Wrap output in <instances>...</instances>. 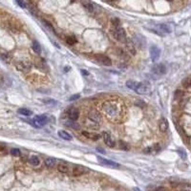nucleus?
Here are the masks:
<instances>
[{
  "mask_svg": "<svg viewBox=\"0 0 191 191\" xmlns=\"http://www.w3.org/2000/svg\"><path fill=\"white\" fill-rule=\"evenodd\" d=\"M82 4L88 11H90V13H93L94 11V5L91 2H82Z\"/></svg>",
  "mask_w": 191,
  "mask_h": 191,
  "instance_id": "bb28decb",
  "label": "nucleus"
},
{
  "mask_svg": "<svg viewBox=\"0 0 191 191\" xmlns=\"http://www.w3.org/2000/svg\"><path fill=\"white\" fill-rule=\"evenodd\" d=\"M160 150H162L160 145L159 143H156L154 145H152V146L145 148L143 150V153H145V154H157V153H159Z\"/></svg>",
  "mask_w": 191,
  "mask_h": 191,
  "instance_id": "ddd939ff",
  "label": "nucleus"
},
{
  "mask_svg": "<svg viewBox=\"0 0 191 191\" xmlns=\"http://www.w3.org/2000/svg\"><path fill=\"white\" fill-rule=\"evenodd\" d=\"M67 116L71 120L75 121L78 120L79 117V110L78 108H75V107H71V108H69L67 111Z\"/></svg>",
  "mask_w": 191,
  "mask_h": 191,
  "instance_id": "9b49d317",
  "label": "nucleus"
},
{
  "mask_svg": "<svg viewBox=\"0 0 191 191\" xmlns=\"http://www.w3.org/2000/svg\"><path fill=\"white\" fill-rule=\"evenodd\" d=\"M19 6H20L21 8H27V4L25 2H22V1H17L16 2Z\"/></svg>",
  "mask_w": 191,
  "mask_h": 191,
  "instance_id": "ea45409f",
  "label": "nucleus"
},
{
  "mask_svg": "<svg viewBox=\"0 0 191 191\" xmlns=\"http://www.w3.org/2000/svg\"><path fill=\"white\" fill-rule=\"evenodd\" d=\"M98 160L99 163H101L102 165H105V166H108V167H113V168H120V164L116 162H114V160L103 159V158H101V157H98Z\"/></svg>",
  "mask_w": 191,
  "mask_h": 191,
  "instance_id": "0eeeda50",
  "label": "nucleus"
},
{
  "mask_svg": "<svg viewBox=\"0 0 191 191\" xmlns=\"http://www.w3.org/2000/svg\"><path fill=\"white\" fill-rule=\"evenodd\" d=\"M11 85V79L9 76H0V87L2 88H9Z\"/></svg>",
  "mask_w": 191,
  "mask_h": 191,
  "instance_id": "2eb2a0df",
  "label": "nucleus"
},
{
  "mask_svg": "<svg viewBox=\"0 0 191 191\" xmlns=\"http://www.w3.org/2000/svg\"><path fill=\"white\" fill-rule=\"evenodd\" d=\"M156 30L154 32H157L159 31L158 33L159 34H164V33H171V28L170 26H168L167 24H164V23H160V24H157L155 26Z\"/></svg>",
  "mask_w": 191,
  "mask_h": 191,
  "instance_id": "1a4fd4ad",
  "label": "nucleus"
},
{
  "mask_svg": "<svg viewBox=\"0 0 191 191\" xmlns=\"http://www.w3.org/2000/svg\"><path fill=\"white\" fill-rule=\"evenodd\" d=\"M168 127H169V124H168V121L165 118H162L159 121V129L160 132L162 133H165L167 130H168Z\"/></svg>",
  "mask_w": 191,
  "mask_h": 191,
  "instance_id": "f3484780",
  "label": "nucleus"
},
{
  "mask_svg": "<svg viewBox=\"0 0 191 191\" xmlns=\"http://www.w3.org/2000/svg\"><path fill=\"white\" fill-rule=\"evenodd\" d=\"M155 191H165V189H164L163 187H159V188H157Z\"/></svg>",
  "mask_w": 191,
  "mask_h": 191,
  "instance_id": "79ce46f5",
  "label": "nucleus"
},
{
  "mask_svg": "<svg viewBox=\"0 0 191 191\" xmlns=\"http://www.w3.org/2000/svg\"><path fill=\"white\" fill-rule=\"evenodd\" d=\"M5 148H6L5 145H4L3 143H0V151H4L5 150Z\"/></svg>",
  "mask_w": 191,
  "mask_h": 191,
  "instance_id": "a19ab883",
  "label": "nucleus"
},
{
  "mask_svg": "<svg viewBox=\"0 0 191 191\" xmlns=\"http://www.w3.org/2000/svg\"><path fill=\"white\" fill-rule=\"evenodd\" d=\"M36 66L42 72H48L49 68H48L47 64L45 63V61L43 59H38L36 62Z\"/></svg>",
  "mask_w": 191,
  "mask_h": 191,
  "instance_id": "a211bd4d",
  "label": "nucleus"
},
{
  "mask_svg": "<svg viewBox=\"0 0 191 191\" xmlns=\"http://www.w3.org/2000/svg\"><path fill=\"white\" fill-rule=\"evenodd\" d=\"M48 118L45 115H38V116H36L32 120H30L29 123H31L33 126L36 128H41L47 123Z\"/></svg>",
  "mask_w": 191,
  "mask_h": 191,
  "instance_id": "7ed1b4c3",
  "label": "nucleus"
},
{
  "mask_svg": "<svg viewBox=\"0 0 191 191\" xmlns=\"http://www.w3.org/2000/svg\"><path fill=\"white\" fill-rule=\"evenodd\" d=\"M56 160L55 158H52V157H49V158H47L45 160L46 166L49 167V168H53V166L56 165Z\"/></svg>",
  "mask_w": 191,
  "mask_h": 191,
  "instance_id": "4be33fe9",
  "label": "nucleus"
},
{
  "mask_svg": "<svg viewBox=\"0 0 191 191\" xmlns=\"http://www.w3.org/2000/svg\"><path fill=\"white\" fill-rule=\"evenodd\" d=\"M42 22H43V25H44L45 27H47V28H48L50 31H51V32L55 33V29H53V25H52L49 21H47V20H45V19H43V20H42Z\"/></svg>",
  "mask_w": 191,
  "mask_h": 191,
  "instance_id": "c85d7f7f",
  "label": "nucleus"
},
{
  "mask_svg": "<svg viewBox=\"0 0 191 191\" xmlns=\"http://www.w3.org/2000/svg\"><path fill=\"white\" fill-rule=\"evenodd\" d=\"M88 118H89L90 120H92L93 122H97V123H100V121H101L100 114L95 110L90 111V113L88 114Z\"/></svg>",
  "mask_w": 191,
  "mask_h": 191,
  "instance_id": "f8f14e48",
  "label": "nucleus"
},
{
  "mask_svg": "<svg viewBox=\"0 0 191 191\" xmlns=\"http://www.w3.org/2000/svg\"><path fill=\"white\" fill-rule=\"evenodd\" d=\"M43 101L45 104H50V105H53V104H56V101L55 100V99H52V98H47V99H43Z\"/></svg>",
  "mask_w": 191,
  "mask_h": 191,
  "instance_id": "f704fd0d",
  "label": "nucleus"
},
{
  "mask_svg": "<svg viewBox=\"0 0 191 191\" xmlns=\"http://www.w3.org/2000/svg\"><path fill=\"white\" fill-rule=\"evenodd\" d=\"M95 59L98 63L103 65V66H111L112 65V60L109 56H107L105 55H98L95 56Z\"/></svg>",
  "mask_w": 191,
  "mask_h": 191,
  "instance_id": "423d86ee",
  "label": "nucleus"
},
{
  "mask_svg": "<svg viewBox=\"0 0 191 191\" xmlns=\"http://www.w3.org/2000/svg\"><path fill=\"white\" fill-rule=\"evenodd\" d=\"M97 150L98 151H101L102 153H104V150H102V149H100V148H97Z\"/></svg>",
  "mask_w": 191,
  "mask_h": 191,
  "instance_id": "c03bdc74",
  "label": "nucleus"
},
{
  "mask_svg": "<svg viewBox=\"0 0 191 191\" xmlns=\"http://www.w3.org/2000/svg\"><path fill=\"white\" fill-rule=\"evenodd\" d=\"M17 112H18V114L23 115V116H26V117H29V116H31V115L33 114L32 111L29 110V109H27V108H19L17 110Z\"/></svg>",
  "mask_w": 191,
  "mask_h": 191,
  "instance_id": "5701e85b",
  "label": "nucleus"
},
{
  "mask_svg": "<svg viewBox=\"0 0 191 191\" xmlns=\"http://www.w3.org/2000/svg\"><path fill=\"white\" fill-rule=\"evenodd\" d=\"M57 169H58V171L61 172V173H68L69 172V164L66 162H61L58 164V166H57Z\"/></svg>",
  "mask_w": 191,
  "mask_h": 191,
  "instance_id": "412c9836",
  "label": "nucleus"
},
{
  "mask_svg": "<svg viewBox=\"0 0 191 191\" xmlns=\"http://www.w3.org/2000/svg\"><path fill=\"white\" fill-rule=\"evenodd\" d=\"M126 87L135 91L139 95H146L151 91V87L147 82H137L134 80H127Z\"/></svg>",
  "mask_w": 191,
  "mask_h": 191,
  "instance_id": "f03ea898",
  "label": "nucleus"
},
{
  "mask_svg": "<svg viewBox=\"0 0 191 191\" xmlns=\"http://www.w3.org/2000/svg\"><path fill=\"white\" fill-rule=\"evenodd\" d=\"M182 96V91H180V90L176 91V93H175V98H180Z\"/></svg>",
  "mask_w": 191,
  "mask_h": 191,
  "instance_id": "c9c22d12",
  "label": "nucleus"
},
{
  "mask_svg": "<svg viewBox=\"0 0 191 191\" xmlns=\"http://www.w3.org/2000/svg\"><path fill=\"white\" fill-rule=\"evenodd\" d=\"M182 86L185 88H188L190 86V78H185L182 81Z\"/></svg>",
  "mask_w": 191,
  "mask_h": 191,
  "instance_id": "473e14b6",
  "label": "nucleus"
},
{
  "mask_svg": "<svg viewBox=\"0 0 191 191\" xmlns=\"http://www.w3.org/2000/svg\"><path fill=\"white\" fill-rule=\"evenodd\" d=\"M82 135L85 136L88 139H90L92 140H99V138L101 136L99 135V134H97V133H90V132H86V131H82Z\"/></svg>",
  "mask_w": 191,
  "mask_h": 191,
  "instance_id": "6ab92c4d",
  "label": "nucleus"
},
{
  "mask_svg": "<svg viewBox=\"0 0 191 191\" xmlns=\"http://www.w3.org/2000/svg\"><path fill=\"white\" fill-rule=\"evenodd\" d=\"M114 37L116 38L118 41L120 42H126V32L123 28L121 27H118V28H115L114 33H113Z\"/></svg>",
  "mask_w": 191,
  "mask_h": 191,
  "instance_id": "20e7f679",
  "label": "nucleus"
},
{
  "mask_svg": "<svg viewBox=\"0 0 191 191\" xmlns=\"http://www.w3.org/2000/svg\"><path fill=\"white\" fill-rule=\"evenodd\" d=\"M88 171L87 169V167L85 166H82V165H76L74 168H73V175L74 176H80V175H82L84 173H86V172Z\"/></svg>",
  "mask_w": 191,
  "mask_h": 191,
  "instance_id": "dca6fc26",
  "label": "nucleus"
},
{
  "mask_svg": "<svg viewBox=\"0 0 191 191\" xmlns=\"http://www.w3.org/2000/svg\"><path fill=\"white\" fill-rule=\"evenodd\" d=\"M15 66L18 69L19 71L22 72V73H28L31 68H32V64L29 60H26V59H23V60H19L15 64Z\"/></svg>",
  "mask_w": 191,
  "mask_h": 191,
  "instance_id": "39448f33",
  "label": "nucleus"
},
{
  "mask_svg": "<svg viewBox=\"0 0 191 191\" xmlns=\"http://www.w3.org/2000/svg\"><path fill=\"white\" fill-rule=\"evenodd\" d=\"M102 139H103V140H104V143H105V144L107 145V146H109L111 148L115 146V141L113 140L112 136H111L109 133L103 132L102 133Z\"/></svg>",
  "mask_w": 191,
  "mask_h": 191,
  "instance_id": "4468645a",
  "label": "nucleus"
},
{
  "mask_svg": "<svg viewBox=\"0 0 191 191\" xmlns=\"http://www.w3.org/2000/svg\"><path fill=\"white\" fill-rule=\"evenodd\" d=\"M126 45H127V48L129 50V52L132 53L133 55H135L136 50H135V47H134V44L132 43V42L131 41H127V42H126Z\"/></svg>",
  "mask_w": 191,
  "mask_h": 191,
  "instance_id": "cd10ccee",
  "label": "nucleus"
},
{
  "mask_svg": "<svg viewBox=\"0 0 191 191\" xmlns=\"http://www.w3.org/2000/svg\"><path fill=\"white\" fill-rule=\"evenodd\" d=\"M178 152H179V155L182 157V159H183V158H186V154H185V151H181V150H178Z\"/></svg>",
  "mask_w": 191,
  "mask_h": 191,
  "instance_id": "58836bf2",
  "label": "nucleus"
},
{
  "mask_svg": "<svg viewBox=\"0 0 191 191\" xmlns=\"http://www.w3.org/2000/svg\"><path fill=\"white\" fill-rule=\"evenodd\" d=\"M118 147H120V149H122V150L128 151L130 149V145L127 143L123 141V140H120V141H118Z\"/></svg>",
  "mask_w": 191,
  "mask_h": 191,
  "instance_id": "a878e982",
  "label": "nucleus"
},
{
  "mask_svg": "<svg viewBox=\"0 0 191 191\" xmlns=\"http://www.w3.org/2000/svg\"><path fill=\"white\" fill-rule=\"evenodd\" d=\"M123 105L118 100H107L103 103L102 109L105 114L112 120H116L121 116Z\"/></svg>",
  "mask_w": 191,
  "mask_h": 191,
  "instance_id": "f257e3e1",
  "label": "nucleus"
},
{
  "mask_svg": "<svg viewBox=\"0 0 191 191\" xmlns=\"http://www.w3.org/2000/svg\"><path fill=\"white\" fill-rule=\"evenodd\" d=\"M29 162H30L31 164H33V165L36 166V165H38V164L40 163V160H39V158H38V157H36V156H32V157L30 158Z\"/></svg>",
  "mask_w": 191,
  "mask_h": 191,
  "instance_id": "b1692460",
  "label": "nucleus"
},
{
  "mask_svg": "<svg viewBox=\"0 0 191 191\" xmlns=\"http://www.w3.org/2000/svg\"><path fill=\"white\" fill-rule=\"evenodd\" d=\"M152 72L157 76H163L166 74V67H165V65H163L162 63L156 64L153 66Z\"/></svg>",
  "mask_w": 191,
  "mask_h": 191,
  "instance_id": "6e6552de",
  "label": "nucleus"
},
{
  "mask_svg": "<svg viewBox=\"0 0 191 191\" xmlns=\"http://www.w3.org/2000/svg\"><path fill=\"white\" fill-rule=\"evenodd\" d=\"M133 189L135 190V191H140V188H137V187H134Z\"/></svg>",
  "mask_w": 191,
  "mask_h": 191,
  "instance_id": "a18cd8bd",
  "label": "nucleus"
},
{
  "mask_svg": "<svg viewBox=\"0 0 191 191\" xmlns=\"http://www.w3.org/2000/svg\"><path fill=\"white\" fill-rule=\"evenodd\" d=\"M32 47H33V50L36 53H41V46H40V44L38 43L37 41H36V40L33 41V46H32Z\"/></svg>",
  "mask_w": 191,
  "mask_h": 191,
  "instance_id": "393cba45",
  "label": "nucleus"
},
{
  "mask_svg": "<svg viewBox=\"0 0 191 191\" xmlns=\"http://www.w3.org/2000/svg\"><path fill=\"white\" fill-rule=\"evenodd\" d=\"M149 53H150V57L153 62H155L159 59V57L160 56V50L159 47H157V46H151L150 47V50H149Z\"/></svg>",
  "mask_w": 191,
  "mask_h": 191,
  "instance_id": "9d476101",
  "label": "nucleus"
},
{
  "mask_svg": "<svg viewBox=\"0 0 191 191\" xmlns=\"http://www.w3.org/2000/svg\"><path fill=\"white\" fill-rule=\"evenodd\" d=\"M81 73H82L83 75H86V76L89 75V73H88L87 71H84V70H81Z\"/></svg>",
  "mask_w": 191,
  "mask_h": 191,
  "instance_id": "37998d69",
  "label": "nucleus"
},
{
  "mask_svg": "<svg viewBox=\"0 0 191 191\" xmlns=\"http://www.w3.org/2000/svg\"><path fill=\"white\" fill-rule=\"evenodd\" d=\"M11 154L14 157H19L21 155V153H20V150H19V149L13 148V149H11Z\"/></svg>",
  "mask_w": 191,
  "mask_h": 191,
  "instance_id": "7c9ffc66",
  "label": "nucleus"
},
{
  "mask_svg": "<svg viewBox=\"0 0 191 191\" xmlns=\"http://www.w3.org/2000/svg\"><path fill=\"white\" fill-rule=\"evenodd\" d=\"M66 42L70 45H74L78 42V40H76V38L75 36H68L66 37Z\"/></svg>",
  "mask_w": 191,
  "mask_h": 191,
  "instance_id": "c756f323",
  "label": "nucleus"
},
{
  "mask_svg": "<svg viewBox=\"0 0 191 191\" xmlns=\"http://www.w3.org/2000/svg\"><path fill=\"white\" fill-rule=\"evenodd\" d=\"M182 191H191L190 185H185L182 188Z\"/></svg>",
  "mask_w": 191,
  "mask_h": 191,
  "instance_id": "4c0bfd02",
  "label": "nucleus"
},
{
  "mask_svg": "<svg viewBox=\"0 0 191 191\" xmlns=\"http://www.w3.org/2000/svg\"><path fill=\"white\" fill-rule=\"evenodd\" d=\"M57 135H58L62 140H71L73 139L71 134H69L66 131H63V130H59V131L57 132Z\"/></svg>",
  "mask_w": 191,
  "mask_h": 191,
  "instance_id": "aec40b11",
  "label": "nucleus"
},
{
  "mask_svg": "<svg viewBox=\"0 0 191 191\" xmlns=\"http://www.w3.org/2000/svg\"><path fill=\"white\" fill-rule=\"evenodd\" d=\"M111 22H112V25L115 27V28H118V27H120V19H118V18H113L112 20H111Z\"/></svg>",
  "mask_w": 191,
  "mask_h": 191,
  "instance_id": "72a5a7b5",
  "label": "nucleus"
},
{
  "mask_svg": "<svg viewBox=\"0 0 191 191\" xmlns=\"http://www.w3.org/2000/svg\"><path fill=\"white\" fill-rule=\"evenodd\" d=\"M27 7L29 8V11H30V13H32L34 16H37V13H36V7H33L32 4H30V5H28L27 4Z\"/></svg>",
  "mask_w": 191,
  "mask_h": 191,
  "instance_id": "2f4dec72",
  "label": "nucleus"
},
{
  "mask_svg": "<svg viewBox=\"0 0 191 191\" xmlns=\"http://www.w3.org/2000/svg\"><path fill=\"white\" fill-rule=\"evenodd\" d=\"M80 98V95L78 94V95H74V96H72V97H70V98H69V100H76V99H78Z\"/></svg>",
  "mask_w": 191,
  "mask_h": 191,
  "instance_id": "e433bc0d",
  "label": "nucleus"
}]
</instances>
